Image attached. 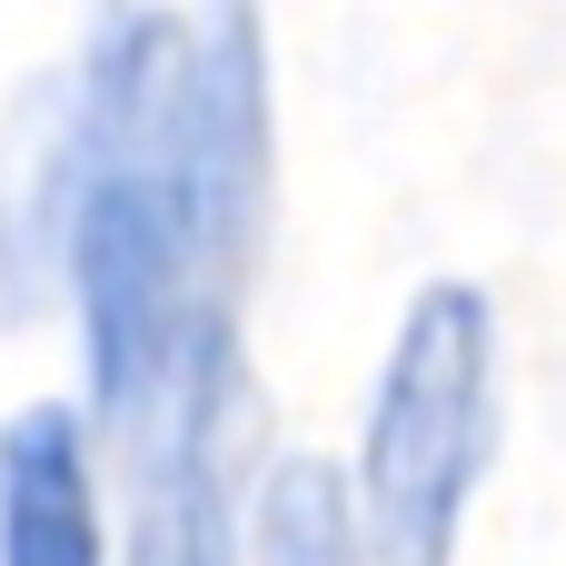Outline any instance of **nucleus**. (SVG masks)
<instances>
[{"label": "nucleus", "mask_w": 566, "mask_h": 566, "mask_svg": "<svg viewBox=\"0 0 566 566\" xmlns=\"http://www.w3.org/2000/svg\"><path fill=\"white\" fill-rule=\"evenodd\" d=\"M70 90L60 308L80 408L119 448L179 378L239 348V279L269 219V30L249 10H109Z\"/></svg>", "instance_id": "obj_1"}, {"label": "nucleus", "mask_w": 566, "mask_h": 566, "mask_svg": "<svg viewBox=\"0 0 566 566\" xmlns=\"http://www.w3.org/2000/svg\"><path fill=\"white\" fill-rule=\"evenodd\" d=\"M119 566H229L239 547V497L259 478L249 448V348L209 358L179 378L119 448Z\"/></svg>", "instance_id": "obj_3"}, {"label": "nucleus", "mask_w": 566, "mask_h": 566, "mask_svg": "<svg viewBox=\"0 0 566 566\" xmlns=\"http://www.w3.org/2000/svg\"><path fill=\"white\" fill-rule=\"evenodd\" d=\"M0 566H119L109 448L80 398H30L0 418Z\"/></svg>", "instance_id": "obj_4"}, {"label": "nucleus", "mask_w": 566, "mask_h": 566, "mask_svg": "<svg viewBox=\"0 0 566 566\" xmlns=\"http://www.w3.org/2000/svg\"><path fill=\"white\" fill-rule=\"evenodd\" d=\"M507 438V358H497V298L478 279H428L368 378V418H358V527L368 566H448L488 468Z\"/></svg>", "instance_id": "obj_2"}]
</instances>
